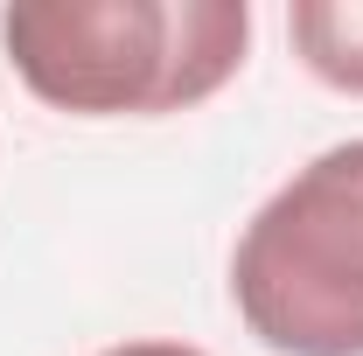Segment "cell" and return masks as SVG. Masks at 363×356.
<instances>
[{
    "label": "cell",
    "instance_id": "obj_2",
    "mask_svg": "<svg viewBox=\"0 0 363 356\" xmlns=\"http://www.w3.org/2000/svg\"><path fill=\"white\" fill-rule=\"evenodd\" d=\"M230 301L272 356H363V140L315 154L245 223Z\"/></svg>",
    "mask_w": 363,
    "mask_h": 356
},
{
    "label": "cell",
    "instance_id": "obj_4",
    "mask_svg": "<svg viewBox=\"0 0 363 356\" xmlns=\"http://www.w3.org/2000/svg\"><path fill=\"white\" fill-rule=\"evenodd\" d=\"M105 356H203V350H189V343H119Z\"/></svg>",
    "mask_w": 363,
    "mask_h": 356
},
{
    "label": "cell",
    "instance_id": "obj_1",
    "mask_svg": "<svg viewBox=\"0 0 363 356\" xmlns=\"http://www.w3.org/2000/svg\"><path fill=\"white\" fill-rule=\"evenodd\" d=\"M7 63L56 112H182L224 91L252 43L245 0H21L0 14Z\"/></svg>",
    "mask_w": 363,
    "mask_h": 356
},
{
    "label": "cell",
    "instance_id": "obj_3",
    "mask_svg": "<svg viewBox=\"0 0 363 356\" xmlns=\"http://www.w3.org/2000/svg\"><path fill=\"white\" fill-rule=\"evenodd\" d=\"M286 35L321 84L363 98V0H301L286 14Z\"/></svg>",
    "mask_w": 363,
    "mask_h": 356
}]
</instances>
